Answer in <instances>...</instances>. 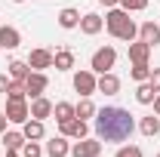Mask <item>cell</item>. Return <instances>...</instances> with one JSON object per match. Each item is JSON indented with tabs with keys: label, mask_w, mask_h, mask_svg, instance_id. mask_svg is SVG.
Wrapping results in <instances>:
<instances>
[{
	"label": "cell",
	"mask_w": 160,
	"mask_h": 157,
	"mask_svg": "<svg viewBox=\"0 0 160 157\" xmlns=\"http://www.w3.org/2000/svg\"><path fill=\"white\" fill-rule=\"evenodd\" d=\"M136 129V120L123 108H102L96 111V136L99 142H126Z\"/></svg>",
	"instance_id": "cell-1"
},
{
	"label": "cell",
	"mask_w": 160,
	"mask_h": 157,
	"mask_svg": "<svg viewBox=\"0 0 160 157\" xmlns=\"http://www.w3.org/2000/svg\"><path fill=\"white\" fill-rule=\"evenodd\" d=\"M105 28H108V34L117 40H136V34H139V28H136V22L129 19V13L120 6V9H111L108 16H105Z\"/></svg>",
	"instance_id": "cell-2"
},
{
	"label": "cell",
	"mask_w": 160,
	"mask_h": 157,
	"mask_svg": "<svg viewBox=\"0 0 160 157\" xmlns=\"http://www.w3.org/2000/svg\"><path fill=\"white\" fill-rule=\"evenodd\" d=\"M114 62H117V53H114V46H102L92 53V71H99V74H108L111 68H114Z\"/></svg>",
	"instance_id": "cell-3"
},
{
	"label": "cell",
	"mask_w": 160,
	"mask_h": 157,
	"mask_svg": "<svg viewBox=\"0 0 160 157\" xmlns=\"http://www.w3.org/2000/svg\"><path fill=\"white\" fill-rule=\"evenodd\" d=\"M74 89H77L83 99H89L96 93V74H92V71H77V74H74Z\"/></svg>",
	"instance_id": "cell-4"
},
{
	"label": "cell",
	"mask_w": 160,
	"mask_h": 157,
	"mask_svg": "<svg viewBox=\"0 0 160 157\" xmlns=\"http://www.w3.org/2000/svg\"><path fill=\"white\" fill-rule=\"evenodd\" d=\"M46 83H49V80H46V74H43V71H31V74L25 77V93H28L31 99H37V96H43Z\"/></svg>",
	"instance_id": "cell-5"
},
{
	"label": "cell",
	"mask_w": 160,
	"mask_h": 157,
	"mask_svg": "<svg viewBox=\"0 0 160 157\" xmlns=\"http://www.w3.org/2000/svg\"><path fill=\"white\" fill-rule=\"evenodd\" d=\"M6 117L12 120V123H25V120L31 117V108L25 105V99L16 102V99H6Z\"/></svg>",
	"instance_id": "cell-6"
},
{
	"label": "cell",
	"mask_w": 160,
	"mask_h": 157,
	"mask_svg": "<svg viewBox=\"0 0 160 157\" xmlns=\"http://www.w3.org/2000/svg\"><path fill=\"white\" fill-rule=\"evenodd\" d=\"M99 151H102L99 139H77V145L71 148L74 157H99Z\"/></svg>",
	"instance_id": "cell-7"
},
{
	"label": "cell",
	"mask_w": 160,
	"mask_h": 157,
	"mask_svg": "<svg viewBox=\"0 0 160 157\" xmlns=\"http://www.w3.org/2000/svg\"><path fill=\"white\" fill-rule=\"evenodd\" d=\"M59 126H62V136H68V139H86V120H80V117H71Z\"/></svg>",
	"instance_id": "cell-8"
},
{
	"label": "cell",
	"mask_w": 160,
	"mask_h": 157,
	"mask_svg": "<svg viewBox=\"0 0 160 157\" xmlns=\"http://www.w3.org/2000/svg\"><path fill=\"white\" fill-rule=\"evenodd\" d=\"M96 89H99V93H105V96H117V93H120V80L108 71V74H102V77L96 80Z\"/></svg>",
	"instance_id": "cell-9"
},
{
	"label": "cell",
	"mask_w": 160,
	"mask_h": 157,
	"mask_svg": "<svg viewBox=\"0 0 160 157\" xmlns=\"http://www.w3.org/2000/svg\"><path fill=\"white\" fill-rule=\"evenodd\" d=\"M19 43H22V34L12 25H3V28H0V46H3V49H16Z\"/></svg>",
	"instance_id": "cell-10"
},
{
	"label": "cell",
	"mask_w": 160,
	"mask_h": 157,
	"mask_svg": "<svg viewBox=\"0 0 160 157\" xmlns=\"http://www.w3.org/2000/svg\"><path fill=\"white\" fill-rule=\"evenodd\" d=\"M102 25H105V22H102V16H96V13L80 16V31H83V34H89V37H92V34H99Z\"/></svg>",
	"instance_id": "cell-11"
},
{
	"label": "cell",
	"mask_w": 160,
	"mask_h": 157,
	"mask_svg": "<svg viewBox=\"0 0 160 157\" xmlns=\"http://www.w3.org/2000/svg\"><path fill=\"white\" fill-rule=\"evenodd\" d=\"M139 37L145 40L151 49H154V46L160 43V25H154V22H145V25L139 28Z\"/></svg>",
	"instance_id": "cell-12"
},
{
	"label": "cell",
	"mask_w": 160,
	"mask_h": 157,
	"mask_svg": "<svg viewBox=\"0 0 160 157\" xmlns=\"http://www.w3.org/2000/svg\"><path fill=\"white\" fill-rule=\"evenodd\" d=\"M68 136H56V139H49L46 142V154L49 157H68Z\"/></svg>",
	"instance_id": "cell-13"
},
{
	"label": "cell",
	"mask_w": 160,
	"mask_h": 157,
	"mask_svg": "<svg viewBox=\"0 0 160 157\" xmlns=\"http://www.w3.org/2000/svg\"><path fill=\"white\" fill-rule=\"evenodd\" d=\"M49 114H52V102H49V99L37 96L31 102V117L34 120H43V117H49Z\"/></svg>",
	"instance_id": "cell-14"
},
{
	"label": "cell",
	"mask_w": 160,
	"mask_h": 157,
	"mask_svg": "<svg viewBox=\"0 0 160 157\" xmlns=\"http://www.w3.org/2000/svg\"><path fill=\"white\" fill-rule=\"evenodd\" d=\"M148 56H151V46H148L145 40L129 43V59H132V65H145V62H148Z\"/></svg>",
	"instance_id": "cell-15"
},
{
	"label": "cell",
	"mask_w": 160,
	"mask_h": 157,
	"mask_svg": "<svg viewBox=\"0 0 160 157\" xmlns=\"http://www.w3.org/2000/svg\"><path fill=\"white\" fill-rule=\"evenodd\" d=\"M22 133H25V139H28V142H37V139H43V133H46V129H43V120L28 117V120H25V129H22Z\"/></svg>",
	"instance_id": "cell-16"
},
{
	"label": "cell",
	"mask_w": 160,
	"mask_h": 157,
	"mask_svg": "<svg viewBox=\"0 0 160 157\" xmlns=\"http://www.w3.org/2000/svg\"><path fill=\"white\" fill-rule=\"evenodd\" d=\"M28 65H31L34 71H40V68H49V65H52V53H46V49H34V53L28 56Z\"/></svg>",
	"instance_id": "cell-17"
},
{
	"label": "cell",
	"mask_w": 160,
	"mask_h": 157,
	"mask_svg": "<svg viewBox=\"0 0 160 157\" xmlns=\"http://www.w3.org/2000/svg\"><path fill=\"white\" fill-rule=\"evenodd\" d=\"M28 74H31V65H28V62H19V59L9 62V77L16 80V83H25Z\"/></svg>",
	"instance_id": "cell-18"
},
{
	"label": "cell",
	"mask_w": 160,
	"mask_h": 157,
	"mask_svg": "<svg viewBox=\"0 0 160 157\" xmlns=\"http://www.w3.org/2000/svg\"><path fill=\"white\" fill-rule=\"evenodd\" d=\"M52 65H56V71H68V68H74V53H71V49H59V53L52 56Z\"/></svg>",
	"instance_id": "cell-19"
},
{
	"label": "cell",
	"mask_w": 160,
	"mask_h": 157,
	"mask_svg": "<svg viewBox=\"0 0 160 157\" xmlns=\"http://www.w3.org/2000/svg\"><path fill=\"white\" fill-rule=\"evenodd\" d=\"M25 133H3V145H6V151H19V148H25Z\"/></svg>",
	"instance_id": "cell-20"
},
{
	"label": "cell",
	"mask_w": 160,
	"mask_h": 157,
	"mask_svg": "<svg viewBox=\"0 0 160 157\" xmlns=\"http://www.w3.org/2000/svg\"><path fill=\"white\" fill-rule=\"evenodd\" d=\"M59 25H62V28H77V25H80V13L71 9V6L62 9V13H59Z\"/></svg>",
	"instance_id": "cell-21"
},
{
	"label": "cell",
	"mask_w": 160,
	"mask_h": 157,
	"mask_svg": "<svg viewBox=\"0 0 160 157\" xmlns=\"http://www.w3.org/2000/svg\"><path fill=\"white\" fill-rule=\"evenodd\" d=\"M154 96H157V89H154V86H151L148 80H145L139 89H136V99H139L142 105H151V102H154Z\"/></svg>",
	"instance_id": "cell-22"
},
{
	"label": "cell",
	"mask_w": 160,
	"mask_h": 157,
	"mask_svg": "<svg viewBox=\"0 0 160 157\" xmlns=\"http://www.w3.org/2000/svg\"><path fill=\"white\" fill-rule=\"evenodd\" d=\"M52 114H56V120H59V123H65V120L74 117V105H68V102H59V105H52Z\"/></svg>",
	"instance_id": "cell-23"
},
{
	"label": "cell",
	"mask_w": 160,
	"mask_h": 157,
	"mask_svg": "<svg viewBox=\"0 0 160 157\" xmlns=\"http://www.w3.org/2000/svg\"><path fill=\"white\" fill-rule=\"evenodd\" d=\"M139 129L145 133V136H157L160 133V117H154V114H151V117H142Z\"/></svg>",
	"instance_id": "cell-24"
},
{
	"label": "cell",
	"mask_w": 160,
	"mask_h": 157,
	"mask_svg": "<svg viewBox=\"0 0 160 157\" xmlns=\"http://www.w3.org/2000/svg\"><path fill=\"white\" fill-rule=\"evenodd\" d=\"M96 114V105L89 102V99H80V105L74 108V117H80V120H86V117H92Z\"/></svg>",
	"instance_id": "cell-25"
},
{
	"label": "cell",
	"mask_w": 160,
	"mask_h": 157,
	"mask_svg": "<svg viewBox=\"0 0 160 157\" xmlns=\"http://www.w3.org/2000/svg\"><path fill=\"white\" fill-rule=\"evenodd\" d=\"M129 77H132V80H139V83H145V80L151 77V65H148V62H145V65H132Z\"/></svg>",
	"instance_id": "cell-26"
},
{
	"label": "cell",
	"mask_w": 160,
	"mask_h": 157,
	"mask_svg": "<svg viewBox=\"0 0 160 157\" xmlns=\"http://www.w3.org/2000/svg\"><path fill=\"white\" fill-rule=\"evenodd\" d=\"M25 96H28V93H25V83H16V80H12V86L6 89V99H16V102H22Z\"/></svg>",
	"instance_id": "cell-27"
},
{
	"label": "cell",
	"mask_w": 160,
	"mask_h": 157,
	"mask_svg": "<svg viewBox=\"0 0 160 157\" xmlns=\"http://www.w3.org/2000/svg\"><path fill=\"white\" fill-rule=\"evenodd\" d=\"M120 6H123L126 13H139V9L148 6V0H120Z\"/></svg>",
	"instance_id": "cell-28"
},
{
	"label": "cell",
	"mask_w": 160,
	"mask_h": 157,
	"mask_svg": "<svg viewBox=\"0 0 160 157\" xmlns=\"http://www.w3.org/2000/svg\"><path fill=\"white\" fill-rule=\"evenodd\" d=\"M43 154V148H40L37 142H25V148H22V157H40Z\"/></svg>",
	"instance_id": "cell-29"
},
{
	"label": "cell",
	"mask_w": 160,
	"mask_h": 157,
	"mask_svg": "<svg viewBox=\"0 0 160 157\" xmlns=\"http://www.w3.org/2000/svg\"><path fill=\"white\" fill-rule=\"evenodd\" d=\"M114 157H142V148H136V145H126V148H120Z\"/></svg>",
	"instance_id": "cell-30"
},
{
	"label": "cell",
	"mask_w": 160,
	"mask_h": 157,
	"mask_svg": "<svg viewBox=\"0 0 160 157\" xmlns=\"http://www.w3.org/2000/svg\"><path fill=\"white\" fill-rule=\"evenodd\" d=\"M148 83H151V86H154V89L160 93V68H154V71H151V77H148Z\"/></svg>",
	"instance_id": "cell-31"
},
{
	"label": "cell",
	"mask_w": 160,
	"mask_h": 157,
	"mask_svg": "<svg viewBox=\"0 0 160 157\" xmlns=\"http://www.w3.org/2000/svg\"><path fill=\"white\" fill-rule=\"evenodd\" d=\"M12 86V77H6V74H0V96H6V89Z\"/></svg>",
	"instance_id": "cell-32"
},
{
	"label": "cell",
	"mask_w": 160,
	"mask_h": 157,
	"mask_svg": "<svg viewBox=\"0 0 160 157\" xmlns=\"http://www.w3.org/2000/svg\"><path fill=\"white\" fill-rule=\"evenodd\" d=\"M6 120H9L6 114H0V133H6Z\"/></svg>",
	"instance_id": "cell-33"
},
{
	"label": "cell",
	"mask_w": 160,
	"mask_h": 157,
	"mask_svg": "<svg viewBox=\"0 0 160 157\" xmlns=\"http://www.w3.org/2000/svg\"><path fill=\"white\" fill-rule=\"evenodd\" d=\"M154 111H157V117H160V93L154 96Z\"/></svg>",
	"instance_id": "cell-34"
},
{
	"label": "cell",
	"mask_w": 160,
	"mask_h": 157,
	"mask_svg": "<svg viewBox=\"0 0 160 157\" xmlns=\"http://www.w3.org/2000/svg\"><path fill=\"white\" fill-rule=\"evenodd\" d=\"M102 6H114V3H120V0H99Z\"/></svg>",
	"instance_id": "cell-35"
},
{
	"label": "cell",
	"mask_w": 160,
	"mask_h": 157,
	"mask_svg": "<svg viewBox=\"0 0 160 157\" xmlns=\"http://www.w3.org/2000/svg\"><path fill=\"white\" fill-rule=\"evenodd\" d=\"M6 157H19V151H6Z\"/></svg>",
	"instance_id": "cell-36"
},
{
	"label": "cell",
	"mask_w": 160,
	"mask_h": 157,
	"mask_svg": "<svg viewBox=\"0 0 160 157\" xmlns=\"http://www.w3.org/2000/svg\"><path fill=\"white\" fill-rule=\"evenodd\" d=\"M12 3H22V0H12Z\"/></svg>",
	"instance_id": "cell-37"
},
{
	"label": "cell",
	"mask_w": 160,
	"mask_h": 157,
	"mask_svg": "<svg viewBox=\"0 0 160 157\" xmlns=\"http://www.w3.org/2000/svg\"><path fill=\"white\" fill-rule=\"evenodd\" d=\"M157 157H160V154H157Z\"/></svg>",
	"instance_id": "cell-38"
}]
</instances>
